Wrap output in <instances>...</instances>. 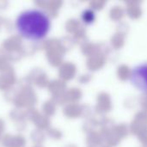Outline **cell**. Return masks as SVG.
<instances>
[{"mask_svg":"<svg viewBox=\"0 0 147 147\" xmlns=\"http://www.w3.org/2000/svg\"><path fill=\"white\" fill-rule=\"evenodd\" d=\"M15 27L23 39L30 41L44 40L49 34L52 27L51 18L42 9H28L16 16Z\"/></svg>","mask_w":147,"mask_h":147,"instance_id":"cell-1","label":"cell"},{"mask_svg":"<svg viewBox=\"0 0 147 147\" xmlns=\"http://www.w3.org/2000/svg\"><path fill=\"white\" fill-rule=\"evenodd\" d=\"M129 80L136 90L147 94V61L136 65L132 69Z\"/></svg>","mask_w":147,"mask_h":147,"instance_id":"cell-2","label":"cell"},{"mask_svg":"<svg viewBox=\"0 0 147 147\" xmlns=\"http://www.w3.org/2000/svg\"><path fill=\"white\" fill-rule=\"evenodd\" d=\"M81 18L85 24L90 25L93 23L96 19V11L90 8L85 9L81 14Z\"/></svg>","mask_w":147,"mask_h":147,"instance_id":"cell-3","label":"cell"}]
</instances>
